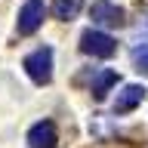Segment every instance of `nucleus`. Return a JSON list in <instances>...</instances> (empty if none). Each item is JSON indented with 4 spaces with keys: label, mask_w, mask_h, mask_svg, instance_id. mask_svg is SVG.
<instances>
[{
    "label": "nucleus",
    "mask_w": 148,
    "mask_h": 148,
    "mask_svg": "<svg viewBox=\"0 0 148 148\" xmlns=\"http://www.w3.org/2000/svg\"><path fill=\"white\" fill-rule=\"evenodd\" d=\"M22 65H25L28 77H31L37 86H43V83L53 80V49H49V46H37L34 53L25 56Z\"/></svg>",
    "instance_id": "f257e3e1"
},
{
    "label": "nucleus",
    "mask_w": 148,
    "mask_h": 148,
    "mask_svg": "<svg viewBox=\"0 0 148 148\" xmlns=\"http://www.w3.org/2000/svg\"><path fill=\"white\" fill-rule=\"evenodd\" d=\"M80 53L92 56V59H108V56L117 53V40H114L111 34H105V31L90 28V31L80 34Z\"/></svg>",
    "instance_id": "f03ea898"
},
{
    "label": "nucleus",
    "mask_w": 148,
    "mask_h": 148,
    "mask_svg": "<svg viewBox=\"0 0 148 148\" xmlns=\"http://www.w3.org/2000/svg\"><path fill=\"white\" fill-rule=\"evenodd\" d=\"M43 16H46V3L43 0H25L22 9H18V22H16V31L22 37L34 34L37 28L43 25Z\"/></svg>",
    "instance_id": "7ed1b4c3"
},
{
    "label": "nucleus",
    "mask_w": 148,
    "mask_h": 148,
    "mask_svg": "<svg viewBox=\"0 0 148 148\" xmlns=\"http://www.w3.org/2000/svg\"><path fill=\"white\" fill-rule=\"evenodd\" d=\"M90 18L92 25H102V28H120L123 25V9L114 0H96L90 6Z\"/></svg>",
    "instance_id": "20e7f679"
},
{
    "label": "nucleus",
    "mask_w": 148,
    "mask_h": 148,
    "mask_svg": "<svg viewBox=\"0 0 148 148\" xmlns=\"http://www.w3.org/2000/svg\"><path fill=\"white\" fill-rule=\"evenodd\" d=\"M28 145L31 148H56L59 145V133H56L53 120H37L28 130Z\"/></svg>",
    "instance_id": "39448f33"
},
{
    "label": "nucleus",
    "mask_w": 148,
    "mask_h": 148,
    "mask_svg": "<svg viewBox=\"0 0 148 148\" xmlns=\"http://www.w3.org/2000/svg\"><path fill=\"white\" fill-rule=\"evenodd\" d=\"M145 92H148L145 86H139V83H127V86L117 92V99H114V114H130L136 105H142Z\"/></svg>",
    "instance_id": "423d86ee"
},
{
    "label": "nucleus",
    "mask_w": 148,
    "mask_h": 148,
    "mask_svg": "<svg viewBox=\"0 0 148 148\" xmlns=\"http://www.w3.org/2000/svg\"><path fill=\"white\" fill-rule=\"evenodd\" d=\"M114 83H117V71H111V68H102V71L92 74V80H90V92L96 96V99H105V92H108Z\"/></svg>",
    "instance_id": "0eeeda50"
},
{
    "label": "nucleus",
    "mask_w": 148,
    "mask_h": 148,
    "mask_svg": "<svg viewBox=\"0 0 148 148\" xmlns=\"http://www.w3.org/2000/svg\"><path fill=\"white\" fill-rule=\"evenodd\" d=\"M83 9V0H53V16L62 18V22H71L77 18V12Z\"/></svg>",
    "instance_id": "6e6552de"
},
{
    "label": "nucleus",
    "mask_w": 148,
    "mask_h": 148,
    "mask_svg": "<svg viewBox=\"0 0 148 148\" xmlns=\"http://www.w3.org/2000/svg\"><path fill=\"white\" fill-rule=\"evenodd\" d=\"M133 68L148 77V43L145 46H133Z\"/></svg>",
    "instance_id": "1a4fd4ad"
},
{
    "label": "nucleus",
    "mask_w": 148,
    "mask_h": 148,
    "mask_svg": "<svg viewBox=\"0 0 148 148\" xmlns=\"http://www.w3.org/2000/svg\"><path fill=\"white\" fill-rule=\"evenodd\" d=\"M133 43H136V46H145V43H148V16L139 18L136 31H133Z\"/></svg>",
    "instance_id": "9d476101"
}]
</instances>
